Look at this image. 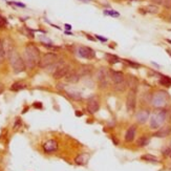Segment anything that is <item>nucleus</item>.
<instances>
[{
  "instance_id": "obj_34",
  "label": "nucleus",
  "mask_w": 171,
  "mask_h": 171,
  "mask_svg": "<svg viewBox=\"0 0 171 171\" xmlns=\"http://www.w3.org/2000/svg\"><path fill=\"white\" fill-rule=\"evenodd\" d=\"M14 4H16V5H18V6H21V8H24V4H22V3H18V2H13Z\"/></svg>"
},
{
  "instance_id": "obj_28",
  "label": "nucleus",
  "mask_w": 171,
  "mask_h": 171,
  "mask_svg": "<svg viewBox=\"0 0 171 171\" xmlns=\"http://www.w3.org/2000/svg\"><path fill=\"white\" fill-rule=\"evenodd\" d=\"M5 57V52H4V47H3V43L0 40V62H2V60Z\"/></svg>"
},
{
  "instance_id": "obj_31",
  "label": "nucleus",
  "mask_w": 171,
  "mask_h": 171,
  "mask_svg": "<svg viewBox=\"0 0 171 171\" xmlns=\"http://www.w3.org/2000/svg\"><path fill=\"white\" fill-rule=\"evenodd\" d=\"M104 14L105 15H110V16H116V17H119L120 16V14L117 13V12H113V11H104Z\"/></svg>"
},
{
  "instance_id": "obj_37",
  "label": "nucleus",
  "mask_w": 171,
  "mask_h": 171,
  "mask_svg": "<svg viewBox=\"0 0 171 171\" xmlns=\"http://www.w3.org/2000/svg\"><path fill=\"white\" fill-rule=\"evenodd\" d=\"M76 116H77V117H82L83 113L82 112H79V110H77V112H76Z\"/></svg>"
},
{
  "instance_id": "obj_42",
  "label": "nucleus",
  "mask_w": 171,
  "mask_h": 171,
  "mask_svg": "<svg viewBox=\"0 0 171 171\" xmlns=\"http://www.w3.org/2000/svg\"><path fill=\"white\" fill-rule=\"evenodd\" d=\"M167 42H169V43H171V40H169V39H167Z\"/></svg>"
},
{
  "instance_id": "obj_1",
  "label": "nucleus",
  "mask_w": 171,
  "mask_h": 171,
  "mask_svg": "<svg viewBox=\"0 0 171 171\" xmlns=\"http://www.w3.org/2000/svg\"><path fill=\"white\" fill-rule=\"evenodd\" d=\"M40 51L34 44H27L24 49V62L27 67L33 68L40 62Z\"/></svg>"
},
{
  "instance_id": "obj_8",
  "label": "nucleus",
  "mask_w": 171,
  "mask_h": 171,
  "mask_svg": "<svg viewBox=\"0 0 171 171\" xmlns=\"http://www.w3.org/2000/svg\"><path fill=\"white\" fill-rule=\"evenodd\" d=\"M77 54L79 57L84 59H87V60H91L96 57V53L91 48V47L88 46H78L77 47Z\"/></svg>"
},
{
  "instance_id": "obj_18",
  "label": "nucleus",
  "mask_w": 171,
  "mask_h": 171,
  "mask_svg": "<svg viewBox=\"0 0 171 171\" xmlns=\"http://www.w3.org/2000/svg\"><path fill=\"white\" fill-rule=\"evenodd\" d=\"M2 43H3V47H4V52H5V55L8 57H9V56H11V54L14 52L13 42H12L9 39H6V40H4V42H2Z\"/></svg>"
},
{
  "instance_id": "obj_17",
  "label": "nucleus",
  "mask_w": 171,
  "mask_h": 171,
  "mask_svg": "<svg viewBox=\"0 0 171 171\" xmlns=\"http://www.w3.org/2000/svg\"><path fill=\"white\" fill-rule=\"evenodd\" d=\"M92 69H94V66L92 65H88V64H85V65H81L79 68H78V73L79 75L82 77H85V76H88L89 73H91Z\"/></svg>"
},
{
  "instance_id": "obj_41",
  "label": "nucleus",
  "mask_w": 171,
  "mask_h": 171,
  "mask_svg": "<svg viewBox=\"0 0 171 171\" xmlns=\"http://www.w3.org/2000/svg\"><path fill=\"white\" fill-rule=\"evenodd\" d=\"M167 52H168V53L170 54V56H171V51H170V49H167Z\"/></svg>"
},
{
  "instance_id": "obj_22",
  "label": "nucleus",
  "mask_w": 171,
  "mask_h": 171,
  "mask_svg": "<svg viewBox=\"0 0 171 171\" xmlns=\"http://www.w3.org/2000/svg\"><path fill=\"white\" fill-rule=\"evenodd\" d=\"M27 87V85L22 82H15L14 84H12V86L9 87V89L12 91H19V90H22Z\"/></svg>"
},
{
  "instance_id": "obj_7",
  "label": "nucleus",
  "mask_w": 171,
  "mask_h": 171,
  "mask_svg": "<svg viewBox=\"0 0 171 171\" xmlns=\"http://www.w3.org/2000/svg\"><path fill=\"white\" fill-rule=\"evenodd\" d=\"M57 59H58V56H57L56 54L47 53L40 59V62L38 65H39V67H41V68H47L48 66H51L52 64L57 62Z\"/></svg>"
},
{
  "instance_id": "obj_30",
  "label": "nucleus",
  "mask_w": 171,
  "mask_h": 171,
  "mask_svg": "<svg viewBox=\"0 0 171 171\" xmlns=\"http://www.w3.org/2000/svg\"><path fill=\"white\" fill-rule=\"evenodd\" d=\"M6 24H8V21H6V19L0 15V27L3 28L4 27H6Z\"/></svg>"
},
{
  "instance_id": "obj_12",
  "label": "nucleus",
  "mask_w": 171,
  "mask_h": 171,
  "mask_svg": "<svg viewBox=\"0 0 171 171\" xmlns=\"http://www.w3.org/2000/svg\"><path fill=\"white\" fill-rule=\"evenodd\" d=\"M149 116H150L149 110H140L135 116V119L139 124H145L149 120Z\"/></svg>"
},
{
  "instance_id": "obj_33",
  "label": "nucleus",
  "mask_w": 171,
  "mask_h": 171,
  "mask_svg": "<svg viewBox=\"0 0 171 171\" xmlns=\"http://www.w3.org/2000/svg\"><path fill=\"white\" fill-rule=\"evenodd\" d=\"M96 38H97V39H99L100 41H103V42H106V41H107V39H106V38H103V37H101V36H98V35L96 36Z\"/></svg>"
},
{
  "instance_id": "obj_6",
  "label": "nucleus",
  "mask_w": 171,
  "mask_h": 171,
  "mask_svg": "<svg viewBox=\"0 0 171 171\" xmlns=\"http://www.w3.org/2000/svg\"><path fill=\"white\" fill-rule=\"evenodd\" d=\"M137 90L134 88H130L128 91L126 98V109L128 112H134L137 107Z\"/></svg>"
},
{
  "instance_id": "obj_32",
  "label": "nucleus",
  "mask_w": 171,
  "mask_h": 171,
  "mask_svg": "<svg viewBox=\"0 0 171 171\" xmlns=\"http://www.w3.org/2000/svg\"><path fill=\"white\" fill-rule=\"evenodd\" d=\"M163 154H164V155H170V154H171V148L169 146H168L165 150H163Z\"/></svg>"
},
{
  "instance_id": "obj_3",
  "label": "nucleus",
  "mask_w": 171,
  "mask_h": 171,
  "mask_svg": "<svg viewBox=\"0 0 171 171\" xmlns=\"http://www.w3.org/2000/svg\"><path fill=\"white\" fill-rule=\"evenodd\" d=\"M166 119H167V110H165V109H161L160 111L153 113L149 119L150 128L151 129H159L165 123Z\"/></svg>"
},
{
  "instance_id": "obj_35",
  "label": "nucleus",
  "mask_w": 171,
  "mask_h": 171,
  "mask_svg": "<svg viewBox=\"0 0 171 171\" xmlns=\"http://www.w3.org/2000/svg\"><path fill=\"white\" fill-rule=\"evenodd\" d=\"M3 89H4L3 84H2V83H0V94H2V91H3Z\"/></svg>"
},
{
  "instance_id": "obj_19",
  "label": "nucleus",
  "mask_w": 171,
  "mask_h": 171,
  "mask_svg": "<svg viewBox=\"0 0 171 171\" xmlns=\"http://www.w3.org/2000/svg\"><path fill=\"white\" fill-rule=\"evenodd\" d=\"M88 159H89V156H88V154H86V153H81V154H79V155L77 156V158L75 159V162L77 165H85V164L87 163V161H88Z\"/></svg>"
},
{
  "instance_id": "obj_40",
  "label": "nucleus",
  "mask_w": 171,
  "mask_h": 171,
  "mask_svg": "<svg viewBox=\"0 0 171 171\" xmlns=\"http://www.w3.org/2000/svg\"><path fill=\"white\" fill-rule=\"evenodd\" d=\"M87 38H88V39L91 40V41H94V38H92V37H90V36H87Z\"/></svg>"
},
{
  "instance_id": "obj_43",
  "label": "nucleus",
  "mask_w": 171,
  "mask_h": 171,
  "mask_svg": "<svg viewBox=\"0 0 171 171\" xmlns=\"http://www.w3.org/2000/svg\"><path fill=\"white\" fill-rule=\"evenodd\" d=\"M169 147H170V148H171V142H170V144H169Z\"/></svg>"
},
{
  "instance_id": "obj_20",
  "label": "nucleus",
  "mask_w": 171,
  "mask_h": 171,
  "mask_svg": "<svg viewBox=\"0 0 171 171\" xmlns=\"http://www.w3.org/2000/svg\"><path fill=\"white\" fill-rule=\"evenodd\" d=\"M128 87H129V85H128V82L126 79H125L123 82L119 83V84H115V89L119 92H124Z\"/></svg>"
},
{
  "instance_id": "obj_24",
  "label": "nucleus",
  "mask_w": 171,
  "mask_h": 171,
  "mask_svg": "<svg viewBox=\"0 0 171 171\" xmlns=\"http://www.w3.org/2000/svg\"><path fill=\"white\" fill-rule=\"evenodd\" d=\"M161 77H162V78L159 80V83H160L162 86L170 87L171 86V78L167 77V76H162V75H161Z\"/></svg>"
},
{
  "instance_id": "obj_29",
  "label": "nucleus",
  "mask_w": 171,
  "mask_h": 171,
  "mask_svg": "<svg viewBox=\"0 0 171 171\" xmlns=\"http://www.w3.org/2000/svg\"><path fill=\"white\" fill-rule=\"evenodd\" d=\"M123 61H124L125 63H127L129 66L134 67V68H139L140 67V64L139 63H135V62H134V61H130V60H123Z\"/></svg>"
},
{
  "instance_id": "obj_10",
  "label": "nucleus",
  "mask_w": 171,
  "mask_h": 171,
  "mask_svg": "<svg viewBox=\"0 0 171 171\" xmlns=\"http://www.w3.org/2000/svg\"><path fill=\"white\" fill-rule=\"evenodd\" d=\"M100 108V103L99 101L96 99V97H92L88 100V103H87V111L90 115H94Z\"/></svg>"
},
{
  "instance_id": "obj_23",
  "label": "nucleus",
  "mask_w": 171,
  "mask_h": 171,
  "mask_svg": "<svg viewBox=\"0 0 171 171\" xmlns=\"http://www.w3.org/2000/svg\"><path fill=\"white\" fill-rule=\"evenodd\" d=\"M67 94L69 98L76 100V101L82 100V94L80 91H77V90H69V91H67Z\"/></svg>"
},
{
  "instance_id": "obj_9",
  "label": "nucleus",
  "mask_w": 171,
  "mask_h": 171,
  "mask_svg": "<svg viewBox=\"0 0 171 171\" xmlns=\"http://www.w3.org/2000/svg\"><path fill=\"white\" fill-rule=\"evenodd\" d=\"M70 66L68 64H62L61 66H59L56 70L53 73V78L56 80L62 79V78H65L66 76L68 75V73L70 72Z\"/></svg>"
},
{
  "instance_id": "obj_16",
  "label": "nucleus",
  "mask_w": 171,
  "mask_h": 171,
  "mask_svg": "<svg viewBox=\"0 0 171 171\" xmlns=\"http://www.w3.org/2000/svg\"><path fill=\"white\" fill-rule=\"evenodd\" d=\"M135 132H137V128H135V126H130L129 128H128L126 134H125V137H124L125 142H127V143H131L135 137Z\"/></svg>"
},
{
  "instance_id": "obj_25",
  "label": "nucleus",
  "mask_w": 171,
  "mask_h": 171,
  "mask_svg": "<svg viewBox=\"0 0 171 171\" xmlns=\"http://www.w3.org/2000/svg\"><path fill=\"white\" fill-rule=\"evenodd\" d=\"M105 58L107 59L109 64H117L119 62H121L120 58L115 55H110V54H105Z\"/></svg>"
},
{
  "instance_id": "obj_11",
  "label": "nucleus",
  "mask_w": 171,
  "mask_h": 171,
  "mask_svg": "<svg viewBox=\"0 0 171 171\" xmlns=\"http://www.w3.org/2000/svg\"><path fill=\"white\" fill-rule=\"evenodd\" d=\"M109 73H110V80L115 83V84H119V83L123 82L125 80V76L121 72L110 69L109 70Z\"/></svg>"
},
{
  "instance_id": "obj_5",
  "label": "nucleus",
  "mask_w": 171,
  "mask_h": 171,
  "mask_svg": "<svg viewBox=\"0 0 171 171\" xmlns=\"http://www.w3.org/2000/svg\"><path fill=\"white\" fill-rule=\"evenodd\" d=\"M109 79H110V73L109 69L105 67H101L97 73V81H98L99 88L105 89L109 85Z\"/></svg>"
},
{
  "instance_id": "obj_13",
  "label": "nucleus",
  "mask_w": 171,
  "mask_h": 171,
  "mask_svg": "<svg viewBox=\"0 0 171 171\" xmlns=\"http://www.w3.org/2000/svg\"><path fill=\"white\" fill-rule=\"evenodd\" d=\"M43 149L46 153H51L54 152L58 149V143H57L55 140H49V141L45 142L43 145Z\"/></svg>"
},
{
  "instance_id": "obj_26",
  "label": "nucleus",
  "mask_w": 171,
  "mask_h": 171,
  "mask_svg": "<svg viewBox=\"0 0 171 171\" xmlns=\"http://www.w3.org/2000/svg\"><path fill=\"white\" fill-rule=\"evenodd\" d=\"M142 160L146 161V162H150V163H158L159 160L156 156L152 155V154H144V155L141 156Z\"/></svg>"
},
{
  "instance_id": "obj_21",
  "label": "nucleus",
  "mask_w": 171,
  "mask_h": 171,
  "mask_svg": "<svg viewBox=\"0 0 171 171\" xmlns=\"http://www.w3.org/2000/svg\"><path fill=\"white\" fill-rule=\"evenodd\" d=\"M149 143H150V139L147 135H143L137 141V145L139 147H146Z\"/></svg>"
},
{
  "instance_id": "obj_4",
  "label": "nucleus",
  "mask_w": 171,
  "mask_h": 171,
  "mask_svg": "<svg viewBox=\"0 0 171 171\" xmlns=\"http://www.w3.org/2000/svg\"><path fill=\"white\" fill-rule=\"evenodd\" d=\"M168 101V94L164 90H160V91L155 92L152 96L151 99V104L153 107L162 109L166 106Z\"/></svg>"
},
{
  "instance_id": "obj_2",
  "label": "nucleus",
  "mask_w": 171,
  "mask_h": 171,
  "mask_svg": "<svg viewBox=\"0 0 171 171\" xmlns=\"http://www.w3.org/2000/svg\"><path fill=\"white\" fill-rule=\"evenodd\" d=\"M9 62H11V65L13 67V70L15 73H20L22 72H24L25 68H27V65H25V62L22 58L20 57L17 52L14 51L13 53L11 54V56L9 57Z\"/></svg>"
},
{
  "instance_id": "obj_27",
  "label": "nucleus",
  "mask_w": 171,
  "mask_h": 171,
  "mask_svg": "<svg viewBox=\"0 0 171 171\" xmlns=\"http://www.w3.org/2000/svg\"><path fill=\"white\" fill-rule=\"evenodd\" d=\"M146 12L150 14H156L159 13V8L158 5H154V4H149L146 6Z\"/></svg>"
},
{
  "instance_id": "obj_44",
  "label": "nucleus",
  "mask_w": 171,
  "mask_h": 171,
  "mask_svg": "<svg viewBox=\"0 0 171 171\" xmlns=\"http://www.w3.org/2000/svg\"><path fill=\"white\" fill-rule=\"evenodd\" d=\"M170 158H171V154H170Z\"/></svg>"
},
{
  "instance_id": "obj_15",
  "label": "nucleus",
  "mask_w": 171,
  "mask_h": 171,
  "mask_svg": "<svg viewBox=\"0 0 171 171\" xmlns=\"http://www.w3.org/2000/svg\"><path fill=\"white\" fill-rule=\"evenodd\" d=\"M80 79H81V76L79 75V73H78L77 69L75 70H70L69 73H68V75L65 77V80L66 82L68 83H77L80 81Z\"/></svg>"
},
{
  "instance_id": "obj_14",
  "label": "nucleus",
  "mask_w": 171,
  "mask_h": 171,
  "mask_svg": "<svg viewBox=\"0 0 171 171\" xmlns=\"http://www.w3.org/2000/svg\"><path fill=\"white\" fill-rule=\"evenodd\" d=\"M171 134V126H163L161 128H159L158 130H156L155 132H154L153 137H168V135H170Z\"/></svg>"
},
{
  "instance_id": "obj_36",
  "label": "nucleus",
  "mask_w": 171,
  "mask_h": 171,
  "mask_svg": "<svg viewBox=\"0 0 171 171\" xmlns=\"http://www.w3.org/2000/svg\"><path fill=\"white\" fill-rule=\"evenodd\" d=\"M153 2H155L156 4H162V2H163V0H152Z\"/></svg>"
},
{
  "instance_id": "obj_38",
  "label": "nucleus",
  "mask_w": 171,
  "mask_h": 171,
  "mask_svg": "<svg viewBox=\"0 0 171 171\" xmlns=\"http://www.w3.org/2000/svg\"><path fill=\"white\" fill-rule=\"evenodd\" d=\"M65 27H66V30H70V28H72V27H70L69 24H65Z\"/></svg>"
},
{
  "instance_id": "obj_39",
  "label": "nucleus",
  "mask_w": 171,
  "mask_h": 171,
  "mask_svg": "<svg viewBox=\"0 0 171 171\" xmlns=\"http://www.w3.org/2000/svg\"><path fill=\"white\" fill-rule=\"evenodd\" d=\"M34 106H35V107H39V108H41V106H42V105H41V104L39 103V104H35Z\"/></svg>"
}]
</instances>
